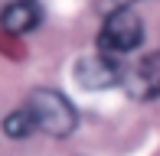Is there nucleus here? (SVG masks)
Returning <instances> with one entry per match:
<instances>
[{"label": "nucleus", "mask_w": 160, "mask_h": 156, "mask_svg": "<svg viewBox=\"0 0 160 156\" xmlns=\"http://www.w3.org/2000/svg\"><path fill=\"white\" fill-rule=\"evenodd\" d=\"M33 130H36V120H33V114H30L26 108H20V111H13V114L3 117V133H7V137H13V140L30 137Z\"/></svg>", "instance_id": "obj_6"}, {"label": "nucleus", "mask_w": 160, "mask_h": 156, "mask_svg": "<svg viewBox=\"0 0 160 156\" xmlns=\"http://www.w3.org/2000/svg\"><path fill=\"white\" fill-rule=\"evenodd\" d=\"M131 3H137V0H108V7H111V10H128Z\"/></svg>", "instance_id": "obj_7"}, {"label": "nucleus", "mask_w": 160, "mask_h": 156, "mask_svg": "<svg viewBox=\"0 0 160 156\" xmlns=\"http://www.w3.org/2000/svg\"><path fill=\"white\" fill-rule=\"evenodd\" d=\"M75 81L88 91H98V88H111V85H121L124 81V68L114 55L108 52H95V55H85L78 59L75 65Z\"/></svg>", "instance_id": "obj_3"}, {"label": "nucleus", "mask_w": 160, "mask_h": 156, "mask_svg": "<svg viewBox=\"0 0 160 156\" xmlns=\"http://www.w3.org/2000/svg\"><path fill=\"white\" fill-rule=\"evenodd\" d=\"M26 111H30L33 120H36V130H46V133H52V137H69V133L75 130V124H78L75 108H72L69 98L59 94V91H46V88L33 91L30 101H26Z\"/></svg>", "instance_id": "obj_1"}, {"label": "nucleus", "mask_w": 160, "mask_h": 156, "mask_svg": "<svg viewBox=\"0 0 160 156\" xmlns=\"http://www.w3.org/2000/svg\"><path fill=\"white\" fill-rule=\"evenodd\" d=\"M39 20H42V10H39L36 0H13V3L0 13V26H3V33H10V36H23V33L36 30Z\"/></svg>", "instance_id": "obj_5"}, {"label": "nucleus", "mask_w": 160, "mask_h": 156, "mask_svg": "<svg viewBox=\"0 0 160 156\" xmlns=\"http://www.w3.org/2000/svg\"><path fill=\"white\" fill-rule=\"evenodd\" d=\"M121 85L137 101H154V98H160V52H150L137 65H131L124 72V81Z\"/></svg>", "instance_id": "obj_4"}, {"label": "nucleus", "mask_w": 160, "mask_h": 156, "mask_svg": "<svg viewBox=\"0 0 160 156\" xmlns=\"http://www.w3.org/2000/svg\"><path fill=\"white\" fill-rule=\"evenodd\" d=\"M141 39H144V26L137 20V13L131 7L128 10H114L98 33V52H108L118 59L124 52H134L141 46Z\"/></svg>", "instance_id": "obj_2"}]
</instances>
